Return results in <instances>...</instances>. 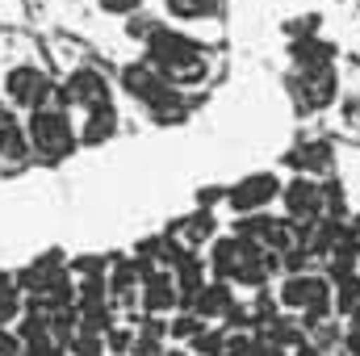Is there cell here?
<instances>
[{"label":"cell","instance_id":"cell-1","mask_svg":"<svg viewBox=\"0 0 360 356\" xmlns=\"http://www.w3.org/2000/svg\"><path fill=\"white\" fill-rule=\"evenodd\" d=\"M25 143H30V155L42 160V164H59L76 151V130H72V117L68 109L59 105H42V109H30L25 117Z\"/></svg>","mask_w":360,"mask_h":356},{"label":"cell","instance_id":"cell-2","mask_svg":"<svg viewBox=\"0 0 360 356\" xmlns=\"http://www.w3.org/2000/svg\"><path fill=\"white\" fill-rule=\"evenodd\" d=\"M147 55H151V63L168 76V72H176L184 63L201 59L205 51H201L197 38H188V34H180V30H168V25H155V30L147 34Z\"/></svg>","mask_w":360,"mask_h":356},{"label":"cell","instance_id":"cell-3","mask_svg":"<svg viewBox=\"0 0 360 356\" xmlns=\"http://www.w3.org/2000/svg\"><path fill=\"white\" fill-rule=\"evenodd\" d=\"M4 92H8V101L21 105V109H42V105H51L55 84H51V76H46L42 68L21 63V68H13V72L4 76Z\"/></svg>","mask_w":360,"mask_h":356},{"label":"cell","instance_id":"cell-4","mask_svg":"<svg viewBox=\"0 0 360 356\" xmlns=\"http://www.w3.org/2000/svg\"><path fill=\"white\" fill-rule=\"evenodd\" d=\"M293 92H297V105L306 113L331 109V101L340 96V76H335V68H297Z\"/></svg>","mask_w":360,"mask_h":356},{"label":"cell","instance_id":"cell-5","mask_svg":"<svg viewBox=\"0 0 360 356\" xmlns=\"http://www.w3.org/2000/svg\"><path fill=\"white\" fill-rule=\"evenodd\" d=\"M276 193H281V180L272 172H252V177H239V184H231L222 201L243 218V214H260L264 205H272Z\"/></svg>","mask_w":360,"mask_h":356},{"label":"cell","instance_id":"cell-6","mask_svg":"<svg viewBox=\"0 0 360 356\" xmlns=\"http://www.w3.org/2000/svg\"><path fill=\"white\" fill-rule=\"evenodd\" d=\"M276 197H281L289 222H314V218H323V189H319L314 177H293L289 184H281Z\"/></svg>","mask_w":360,"mask_h":356},{"label":"cell","instance_id":"cell-7","mask_svg":"<svg viewBox=\"0 0 360 356\" xmlns=\"http://www.w3.org/2000/svg\"><path fill=\"white\" fill-rule=\"evenodd\" d=\"M63 101L68 105H80V109H96V105H109V84L105 76H96L92 68H76L63 84Z\"/></svg>","mask_w":360,"mask_h":356},{"label":"cell","instance_id":"cell-8","mask_svg":"<svg viewBox=\"0 0 360 356\" xmlns=\"http://www.w3.org/2000/svg\"><path fill=\"white\" fill-rule=\"evenodd\" d=\"M231 306H235V293H231L226 281H205V285L188 298V314H197L201 323H210V319H226Z\"/></svg>","mask_w":360,"mask_h":356},{"label":"cell","instance_id":"cell-9","mask_svg":"<svg viewBox=\"0 0 360 356\" xmlns=\"http://www.w3.org/2000/svg\"><path fill=\"white\" fill-rule=\"evenodd\" d=\"M214 231H218L214 214H210V210H193L188 218H180V222L168 227V243H176L184 252H197L205 239H214Z\"/></svg>","mask_w":360,"mask_h":356},{"label":"cell","instance_id":"cell-10","mask_svg":"<svg viewBox=\"0 0 360 356\" xmlns=\"http://www.w3.org/2000/svg\"><path fill=\"white\" fill-rule=\"evenodd\" d=\"M180 302L176 285H172V272H160V268H143V310L147 314H168Z\"/></svg>","mask_w":360,"mask_h":356},{"label":"cell","instance_id":"cell-11","mask_svg":"<svg viewBox=\"0 0 360 356\" xmlns=\"http://www.w3.org/2000/svg\"><path fill=\"white\" fill-rule=\"evenodd\" d=\"M122 89L147 105V101H155L160 92L168 89V80H164V72L155 63H126L122 68Z\"/></svg>","mask_w":360,"mask_h":356},{"label":"cell","instance_id":"cell-12","mask_svg":"<svg viewBox=\"0 0 360 356\" xmlns=\"http://www.w3.org/2000/svg\"><path fill=\"white\" fill-rule=\"evenodd\" d=\"M243 252H248V243L243 239H235V235H218L214 243H210V272H214V281H235V272L243 265Z\"/></svg>","mask_w":360,"mask_h":356},{"label":"cell","instance_id":"cell-13","mask_svg":"<svg viewBox=\"0 0 360 356\" xmlns=\"http://www.w3.org/2000/svg\"><path fill=\"white\" fill-rule=\"evenodd\" d=\"M84 113H89V117H84L76 143H84V147H105V143L117 134V109H113V101H109V105H96V109H84Z\"/></svg>","mask_w":360,"mask_h":356},{"label":"cell","instance_id":"cell-14","mask_svg":"<svg viewBox=\"0 0 360 356\" xmlns=\"http://www.w3.org/2000/svg\"><path fill=\"white\" fill-rule=\"evenodd\" d=\"M289 55H293V63L297 68H331L335 63V46L331 42H323V38H293L289 42Z\"/></svg>","mask_w":360,"mask_h":356},{"label":"cell","instance_id":"cell-15","mask_svg":"<svg viewBox=\"0 0 360 356\" xmlns=\"http://www.w3.org/2000/svg\"><path fill=\"white\" fill-rule=\"evenodd\" d=\"M147 113H151V122L172 126V122H184V117H188V101H184V92H180V89L168 84L155 101H147Z\"/></svg>","mask_w":360,"mask_h":356},{"label":"cell","instance_id":"cell-16","mask_svg":"<svg viewBox=\"0 0 360 356\" xmlns=\"http://www.w3.org/2000/svg\"><path fill=\"white\" fill-rule=\"evenodd\" d=\"M172 21H205L222 13V0H164Z\"/></svg>","mask_w":360,"mask_h":356},{"label":"cell","instance_id":"cell-17","mask_svg":"<svg viewBox=\"0 0 360 356\" xmlns=\"http://www.w3.org/2000/svg\"><path fill=\"white\" fill-rule=\"evenodd\" d=\"M289 164L302 168L297 177H314V172H323V168L331 164V147H327V143H306V147H297V151L289 155Z\"/></svg>","mask_w":360,"mask_h":356},{"label":"cell","instance_id":"cell-18","mask_svg":"<svg viewBox=\"0 0 360 356\" xmlns=\"http://www.w3.org/2000/svg\"><path fill=\"white\" fill-rule=\"evenodd\" d=\"M188 344H193L197 356H222V348H226V331H205V327H201Z\"/></svg>","mask_w":360,"mask_h":356},{"label":"cell","instance_id":"cell-19","mask_svg":"<svg viewBox=\"0 0 360 356\" xmlns=\"http://www.w3.org/2000/svg\"><path fill=\"white\" fill-rule=\"evenodd\" d=\"M201 327H205V323H201L197 314H176V319L168 323V336H172V340H193Z\"/></svg>","mask_w":360,"mask_h":356},{"label":"cell","instance_id":"cell-20","mask_svg":"<svg viewBox=\"0 0 360 356\" xmlns=\"http://www.w3.org/2000/svg\"><path fill=\"white\" fill-rule=\"evenodd\" d=\"M96 4L109 17H134V13H143V0H96Z\"/></svg>","mask_w":360,"mask_h":356},{"label":"cell","instance_id":"cell-21","mask_svg":"<svg viewBox=\"0 0 360 356\" xmlns=\"http://www.w3.org/2000/svg\"><path fill=\"white\" fill-rule=\"evenodd\" d=\"M105 260H101V256H76V260H72V272H80V276H105Z\"/></svg>","mask_w":360,"mask_h":356},{"label":"cell","instance_id":"cell-22","mask_svg":"<svg viewBox=\"0 0 360 356\" xmlns=\"http://www.w3.org/2000/svg\"><path fill=\"white\" fill-rule=\"evenodd\" d=\"M0 356H21V340L13 331H0Z\"/></svg>","mask_w":360,"mask_h":356},{"label":"cell","instance_id":"cell-23","mask_svg":"<svg viewBox=\"0 0 360 356\" xmlns=\"http://www.w3.org/2000/svg\"><path fill=\"white\" fill-rule=\"evenodd\" d=\"M344 352L360 356V327H348V331H344Z\"/></svg>","mask_w":360,"mask_h":356},{"label":"cell","instance_id":"cell-24","mask_svg":"<svg viewBox=\"0 0 360 356\" xmlns=\"http://www.w3.org/2000/svg\"><path fill=\"white\" fill-rule=\"evenodd\" d=\"M8 126H17V117H13V109H4V105H0V134H4Z\"/></svg>","mask_w":360,"mask_h":356},{"label":"cell","instance_id":"cell-25","mask_svg":"<svg viewBox=\"0 0 360 356\" xmlns=\"http://www.w3.org/2000/svg\"><path fill=\"white\" fill-rule=\"evenodd\" d=\"M260 356H289V352H285V348H272V344H264V348H260Z\"/></svg>","mask_w":360,"mask_h":356},{"label":"cell","instance_id":"cell-26","mask_svg":"<svg viewBox=\"0 0 360 356\" xmlns=\"http://www.w3.org/2000/svg\"><path fill=\"white\" fill-rule=\"evenodd\" d=\"M164 356H188V352H164Z\"/></svg>","mask_w":360,"mask_h":356},{"label":"cell","instance_id":"cell-27","mask_svg":"<svg viewBox=\"0 0 360 356\" xmlns=\"http://www.w3.org/2000/svg\"><path fill=\"white\" fill-rule=\"evenodd\" d=\"M352 231H356V235H360V218H356V227H352Z\"/></svg>","mask_w":360,"mask_h":356}]
</instances>
